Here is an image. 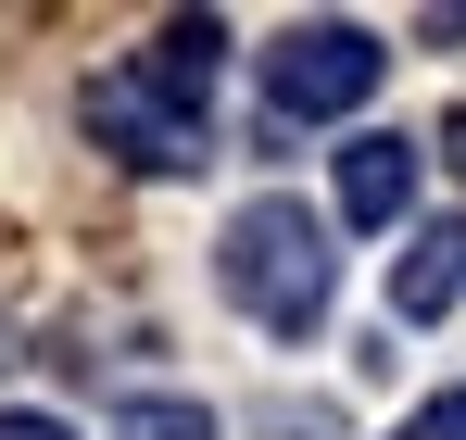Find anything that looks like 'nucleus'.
<instances>
[{
    "label": "nucleus",
    "instance_id": "2",
    "mask_svg": "<svg viewBox=\"0 0 466 440\" xmlns=\"http://www.w3.org/2000/svg\"><path fill=\"white\" fill-rule=\"evenodd\" d=\"M390 51L366 25H290L278 51H265V114L278 126H328V114H353V101H379Z\"/></svg>",
    "mask_w": 466,
    "mask_h": 440
},
{
    "label": "nucleus",
    "instance_id": "9",
    "mask_svg": "<svg viewBox=\"0 0 466 440\" xmlns=\"http://www.w3.org/2000/svg\"><path fill=\"white\" fill-rule=\"evenodd\" d=\"M0 440H76L64 415H0Z\"/></svg>",
    "mask_w": 466,
    "mask_h": 440
},
{
    "label": "nucleus",
    "instance_id": "5",
    "mask_svg": "<svg viewBox=\"0 0 466 440\" xmlns=\"http://www.w3.org/2000/svg\"><path fill=\"white\" fill-rule=\"evenodd\" d=\"M454 302H466V215H441V226L403 239V265H390V315L429 327V315H454Z\"/></svg>",
    "mask_w": 466,
    "mask_h": 440
},
{
    "label": "nucleus",
    "instance_id": "4",
    "mask_svg": "<svg viewBox=\"0 0 466 440\" xmlns=\"http://www.w3.org/2000/svg\"><path fill=\"white\" fill-rule=\"evenodd\" d=\"M416 164H429V151H416V139H390V126L340 139V215H353V226H403V202H416Z\"/></svg>",
    "mask_w": 466,
    "mask_h": 440
},
{
    "label": "nucleus",
    "instance_id": "3",
    "mask_svg": "<svg viewBox=\"0 0 466 440\" xmlns=\"http://www.w3.org/2000/svg\"><path fill=\"white\" fill-rule=\"evenodd\" d=\"M88 139L114 151V164H139V176H189L202 164V114H177V101H152L139 75H88Z\"/></svg>",
    "mask_w": 466,
    "mask_h": 440
},
{
    "label": "nucleus",
    "instance_id": "8",
    "mask_svg": "<svg viewBox=\"0 0 466 440\" xmlns=\"http://www.w3.org/2000/svg\"><path fill=\"white\" fill-rule=\"evenodd\" d=\"M390 440H466V390H441V403H416Z\"/></svg>",
    "mask_w": 466,
    "mask_h": 440
},
{
    "label": "nucleus",
    "instance_id": "1",
    "mask_svg": "<svg viewBox=\"0 0 466 440\" xmlns=\"http://www.w3.org/2000/svg\"><path fill=\"white\" fill-rule=\"evenodd\" d=\"M215 290L265 327V340H315L328 327V290H340V252H328V215H303L290 189L239 202L228 239H215Z\"/></svg>",
    "mask_w": 466,
    "mask_h": 440
},
{
    "label": "nucleus",
    "instance_id": "7",
    "mask_svg": "<svg viewBox=\"0 0 466 440\" xmlns=\"http://www.w3.org/2000/svg\"><path fill=\"white\" fill-rule=\"evenodd\" d=\"M114 440H215V415L164 390V403H127V415H114Z\"/></svg>",
    "mask_w": 466,
    "mask_h": 440
},
{
    "label": "nucleus",
    "instance_id": "6",
    "mask_svg": "<svg viewBox=\"0 0 466 440\" xmlns=\"http://www.w3.org/2000/svg\"><path fill=\"white\" fill-rule=\"evenodd\" d=\"M215 64H228V25H215V13H177V25H152V51H139V88H152V101H177V114H189V101H202V88H215Z\"/></svg>",
    "mask_w": 466,
    "mask_h": 440
},
{
    "label": "nucleus",
    "instance_id": "10",
    "mask_svg": "<svg viewBox=\"0 0 466 440\" xmlns=\"http://www.w3.org/2000/svg\"><path fill=\"white\" fill-rule=\"evenodd\" d=\"M441 151H454V164H466V114H454V126H441Z\"/></svg>",
    "mask_w": 466,
    "mask_h": 440
}]
</instances>
